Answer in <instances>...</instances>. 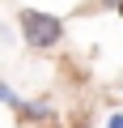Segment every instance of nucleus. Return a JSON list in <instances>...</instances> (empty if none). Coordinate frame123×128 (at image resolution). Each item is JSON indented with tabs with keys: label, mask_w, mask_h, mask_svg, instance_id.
Here are the masks:
<instances>
[{
	"label": "nucleus",
	"mask_w": 123,
	"mask_h": 128,
	"mask_svg": "<svg viewBox=\"0 0 123 128\" xmlns=\"http://www.w3.org/2000/svg\"><path fill=\"white\" fill-rule=\"evenodd\" d=\"M110 128H123V115H110Z\"/></svg>",
	"instance_id": "7ed1b4c3"
},
{
	"label": "nucleus",
	"mask_w": 123,
	"mask_h": 128,
	"mask_svg": "<svg viewBox=\"0 0 123 128\" xmlns=\"http://www.w3.org/2000/svg\"><path fill=\"white\" fill-rule=\"evenodd\" d=\"M0 102H13V90L9 86H0Z\"/></svg>",
	"instance_id": "f03ea898"
},
{
	"label": "nucleus",
	"mask_w": 123,
	"mask_h": 128,
	"mask_svg": "<svg viewBox=\"0 0 123 128\" xmlns=\"http://www.w3.org/2000/svg\"><path fill=\"white\" fill-rule=\"evenodd\" d=\"M21 34H26V43H34V47H51V43H59V34H64V26H59L51 13H21Z\"/></svg>",
	"instance_id": "f257e3e1"
}]
</instances>
